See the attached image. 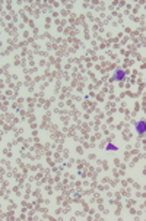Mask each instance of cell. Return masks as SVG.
Here are the masks:
<instances>
[{
	"mask_svg": "<svg viewBox=\"0 0 146 221\" xmlns=\"http://www.w3.org/2000/svg\"><path fill=\"white\" fill-rule=\"evenodd\" d=\"M134 130H136V133H137L139 136H143V135L146 133V122L140 120V122L134 123Z\"/></svg>",
	"mask_w": 146,
	"mask_h": 221,
	"instance_id": "cell-2",
	"label": "cell"
},
{
	"mask_svg": "<svg viewBox=\"0 0 146 221\" xmlns=\"http://www.w3.org/2000/svg\"><path fill=\"white\" fill-rule=\"evenodd\" d=\"M126 75H127L126 70H123V69H115V70H114V75H113V78H111V81H113V82L124 81V79H126Z\"/></svg>",
	"mask_w": 146,
	"mask_h": 221,
	"instance_id": "cell-1",
	"label": "cell"
},
{
	"mask_svg": "<svg viewBox=\"0 0 146 221\" xmlns=\"http://www.w3.org/2000/svg\"><path fill=\"white\" fill-rule=\"evenodd\" d=\"M105 149H107V151H117L118 148H117V146H115L114 144H108V145L105 146Z\"/></svg>",
	"mask_w": 146,
	"mask_h": 221,
	"instance_id": "cell-3",
	"label": "cell"
}]
</instances>
